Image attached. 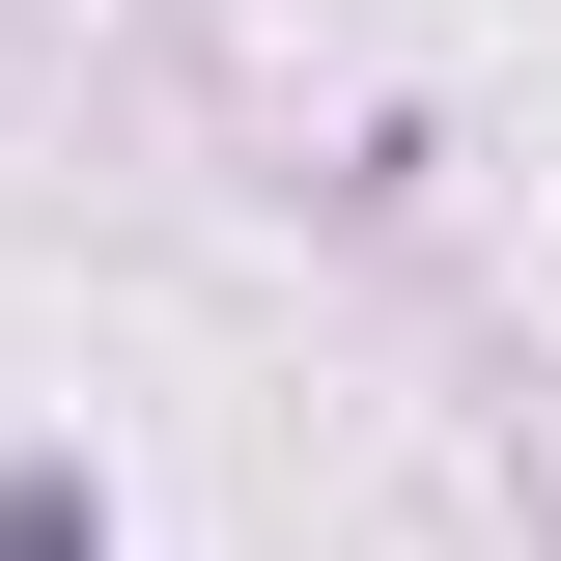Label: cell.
<instances>
[{
  "label": "cell",
  "mask_w": 561,
  "mask_h": 561,
  "mask_svg": "<svg viewBox=\"0 0 561 561\" xmlns=\"http://www.w3.org/2000/svg\"><path fill=\"white\" fill-rule=\"evenodd\" d=\"M0 561H113V534H84V478H57V449L0 478Z\"/></svg>",
  "instance_id": "1"
}]
</instances>
